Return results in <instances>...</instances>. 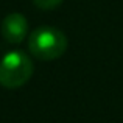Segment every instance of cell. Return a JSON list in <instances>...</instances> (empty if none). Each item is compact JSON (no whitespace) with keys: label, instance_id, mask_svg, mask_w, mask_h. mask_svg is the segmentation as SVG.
<instances>
[{"label":"cell","instance_id":"1","mask_svg":"<svg viewBox=\"0 0 123 123\" xmlns=\"http://www.w3.org/2000/svg\"><path fill=\"white\" fill-rule=\"evenodd\" d=\"M67 50V37L55 27H39L28 36V51L41 61L61 58Z\"/></svg>","mask_w":123,"mask_h":123},{"label":"cell","instance_id":"2","mask_svg":"<svg viewBox=\"0 0 123 123\" xmlns=\"http://www.w3.org/2000/svg\"><path fill=\"white\" fill-rule=\"evenodd\" d=\"M34 66L24 51H9L0 59V86L5 89H19L30 81Z\"/></svg>","mask_w":123,"mask_h":123},{"label":"cell","instance_id":"3","mask_svg":"<svg viewBox=\"0 0 123 123\" xmlns=\"http://www.w3.org/2000/svg\"><path fill=\"white\" fill-rule=\"evenodd\" d=\"M2 36L8 44H20L28 33V20L20 12H11L2 20Z\"/></svg>","mask_w":123,"mask_h":123},{"label":"cell","instance_id":"4","mask_svg":"<svg viewBox=\"0 0 123 123\" xmlns=\"http://www.w3.org/2000/svg\"><path fill=\"white\" fill-rule=\"evenodd\" d=\"M33 2L37 8L47 11V9H53V8H56V6H59L64 0H33Z\"/></svg>","mask_w":123,"mask_h":123}]
</instances>
